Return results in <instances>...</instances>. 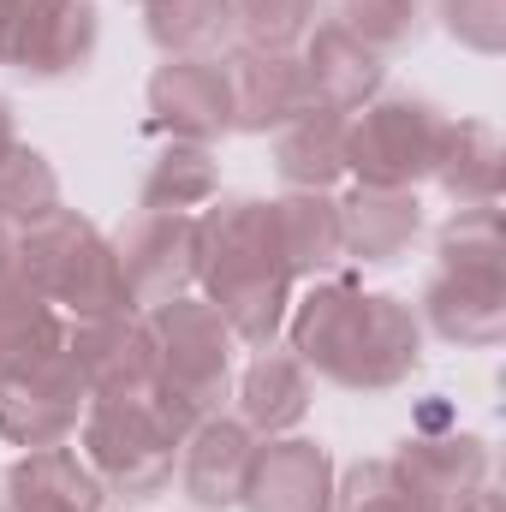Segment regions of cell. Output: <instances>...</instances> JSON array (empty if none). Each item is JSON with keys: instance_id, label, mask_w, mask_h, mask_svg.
<instances>
[{"instance_id": "6da1fadb", "label": "cell", "mask_w": 506, "mask_h": 512, "mask_svg": "<svg viewBox=\"0 0 506 512\" xmlns=\"http://www.w3.org/2000/svg\"><path fill=\"white\" fill-rule=\"evenodd\" d=\"M286 352L346 393H393L423 370L417 304L370 292L358 274H322L286 310Z\"/></svg>"}, {"instance_id": "7a4b0ae2", "label": "cell", "mask_w": 506, "mask_h": 512, "mask_svg": "<svg viewBox=\"0 0 506 512\" xmlns=\"http://www.w3.org/2000/svg\"><path fill=\"white\" fill-rule=\"evenodd\" d=\"M197 286L221 310L239 346H274L292 310V268L280 251L274 203L268 197H215L197 209Z\"/></svg>"}, {"instance_id": "3957f363", "label": "cell", "mask_w": 506, "mask_h": 512, "mask_svg": "<svg viewBox=\"0 0 506 512\" xmlns=\"http://www.w3.org/2000/svg\"><path fill=\"white\" fill-rule=\"evenodd\" d=\"M149 316V340H155V376H149V399L161 405V417L191 435L203 417H215L233 393V328L221 322V310L197 292L143 310Z\"/></svg>"}, {"instance_id": "277c9868", "label": "cell", "mask_w": 506, "mask_h": 512, "mask_svg": "<svg viewBox=\"0 0 506 512\" xmlns=\"http://www.w3.org/2000/svg\"><path fill=\"white\" fill-rule=\"evenodd\" d=\"M12 274L30 292H42L66 322L131 310L108 233L90 215H78V209H54L48 221L12 233Z\"/></svg>"}, {"instance_id": "5b68a950", "label": "cell", "mask_w": 506, "mask_h": 512, "mask_svg": "<svg viewBox=\"0 0 506 512\" xmlns=\"http://www.w3.org/2000/svg\"><path fill=\"white\" fill-rule=\"evenodd\" d=\"M179 429L161 417V405L143 393H108V399H90L84 423H78V453L84 465L102 477L108 495H126V501H155L173 471H179Z\"/></svg>"}, {"instance_id": "8992f818", "label": "cell", "mask_w": 506, "mask_h": 512, "mask_svg": "<svg viewBox=\"0 0 506 512\" xmlns=\"http://www.w3.org/2000/svg\"><path fill=\"white\" fill-rule=\"evenodd\" d=\"M453 114H441L429 96L411 90H381L358 114H346V173L358 185H387V191H417L435 179V161L447 149Z\"/></svg>"}, {"instance_id": "52a82bcc", "label": "cell", "mask_w": 506, "mask_h": 512, "mask_svg": "<svg viewBox=\"0 0 506 512\" xmlns=\"http://www.w3.org/2000/svg\"><path fill=\"white\" fill-rule=\"evenodd\" d=\"M84 411H90V387H84L66 346L0 376V441L18 453L66 447L78 435Z\"/></svg>"}, {"instance_id": "ba28073f", "label": "cell", "mask_w": 506, "mask_h": 512, "mask_svg": "<svg viewBox=\"0 0 506 512\" xmlns=\"http://www.w3.org/2000/svg\"><path fill=\"white\" fill-rule=\"evenodd\" d=\"M108 245L131 310H161L197 286V215L137 209Z\"/></svg>"}, {"instance_id": "9c48e42d", "label": "cell", "mask_w": 506, "mask_h": 512, "mask_svg": "<svg viewBox=\"0 0 506 512\" xmlns=\"http://www.w3.org/2000/svg\"><path fill=\"white\" fill-rule=\"evenodd\" d=\"M96 42H102L96 0H30L0 48V66H12L30 84H60L96 60Z\"/></svg>"}, {"instance_id": "30bf717a", "label": "cell", "mask_w": 506, "mask_h": 512, "mask_svg": "<svg viewBox=\"0 0 506 512\" xmlns=\"http://www.w3.org/2000/svg\"><path fill=\"white\" fill-rule=\"evenodd\" d=\"M149 131L167 143H215L233 131L227 108V72L215 54H179L149 72Z\"/></svg>"}, {"instance_id": "8fae6325", "label": "cell", "mask_w": 506, "mask_h": 512, "mask_svg": "<svg viewBox=\"0 0 506 512\" xmlns=\"http://www.w3.org/2000/svg\"><path fill=\"white\" fill-rule=\"evenodd\" d=\"M387 459L411 477V489L435 512H465L477 489H489V441L471 429H447V423L411 429Z\"/></svg>"}, {"instance_id": "7c38bea8", "label": "cell", "mask_w": 506, "mask_h": 512, "mask_svg": "<svg viewBox=\"0 0 506 512\" xmlns=\"http://www.w3.org/2000/svg\"><path fill=\"white\" fill-rule=\"evenodd\" d=\"M66 352H72L78 376L90 387V399L143 393L149 376H155V340H149V316L143 310H114V316L66 322Z\"/></svg>"}, {"instance_id": "4fadbf2b", "label": "cell", "mask_w": 506, "mask_h": 512, "mask_svg": "<svg viewBox=\"0 0 506 512\" xmlns=\"http://www.w3.org/2000/svg\"><path fill=\"white\" fill-rule=\"evenodd\" d=\"M417 322L447 346H501L506 334V274L489 268H429Z\"/></svg>"}, {"instance_id": "5bb4252c", "label": "cell", "mask_w": 506, "mask_h": 512, "mask_svg": "<svg viewBox=\"0 0 506 512\" xmlns=\"http://www.w3.org/2000/svg\"><path fill=\"white\" fill-rule=\"evenodd\" d=\"M215 60H221V72H227L233 131H245V137H268V131L292 126L298 114H310L298 54H268V48H245V42H233V48L215 54Z\"/></svg>"}, {"instance_id": "9a60e30c", "label": "cell", "mask_w": 506, "mask_h": 512, "mask_svg": "<svg viewBox=\"0 0 506 512\" xmlns=\"http://www.w3.org/2000/svg\"><path fill=\"white\" fill-rule=\"evenodd\" d=\"M251 459H256V435L239 417L215 411L179 441V471L173 477H179L185 501L197 512H239L245 483H251Z\"/></svg>"}, {"instance_id": "2e32d148", "label": "cell", "mask_w": 506, "mask_h": 512, "mask_svg": "<svg viewBox=\"0 0 506 512\" xmlns=\"http://www.w3.org/2000/svg\"><path fill=\"white\" fill-rule=\"evenodd\" d=\"M298 72H304L310 114H358L364 102L381 96L387 60H381L376 48H364L358 36H346L340 24L316 18V30L298 42Z\"/></svg>"}, {"instance_id": "e0dca14e", "label": "cell", "mask_w": 506, "mask_h": 512, "mask_svg": "<svg viewBox=\"0 0 506 512\" xmlns=\"http://www.w3.org/2000/svg\"><path fill=\"white\" fill-rule=\"evenodd\" d=\"M334 477L340 471H334L328 447H316L304 435L256 441L239 512H334Z\"/></svg>"}, {"instance_id": "ac0fdd59", "label": "cell", "mask_w": 506, "mask_h": 512, "mask_svg": "<svg viewBox=\"0 0 506 512\" xmlns=\"http://www.w3.org/2000/svg\"><path fill=\"white\" fill-rule=\"evenodd\" d=\"M340 203V251L364 268H393L423 239V203L417 191H387V185H352Z\"/></svg>"}, {"instance_id": "d6986e66", "label": "cell", "mask_w": 506, "mask_h": 512, "mask_svg": "<svg viewBox=\"0 0 506 512\" xmlns=\"http://www.w3.org/2000/svg\"><path fill=\"white\" fill-rule=\"evenodd\" d=\"M102 501H108V489L84 465L78 447L18 453L0 483V512H102Z\"/></svg>"}, {"instance_id": "ffe728a7", "label": "cell", "mask_w": 506, "mask_h": 512, "mask_svg": "<svg viewBox=\"0 0 506 512\" xmlns=\"http://www.w3.org/2000/svg\"><path fill=\"white\" fill-rule=\"evenodd\" d=\"M310 399H316L310 370H304L292 352L262 346L251 364H245V376H239V423L251 429L256 441L292 435V429L310 417Z\"/></svg>"}, {"instance_id": "44dd1931", "label": "cell", "mask_w": 506, "mask_h": 512, "mask_svg": "<svg viewBox=\"0 0 506 512\" xmlns=\"http://www.w3.org/2000/svg\"><path fill=\"white\" fill-rule=\"evenodd\" d=\"M506 179V149L501 131L483 120H453L447 126V149L435 161V185L447 191L453 209H495Z\"/></svg>"}, {"instance_id": "7402d4cb", "label": "cell", "mask_w": 506, "mask_h": 512, "mask_svg": "<svg viewBox=\"0 0 506 512\" xmlns=\"http://www.w3.org/2000/svg\"><path fill=\"white\" fill-rule=\"evenodd\" d=\"M268 203H274V227H280V251H286L292 280H322L346 262L340 203L328 191H286V197H268Z\"/></svg>"}, {"instance_id": "603a6c76", "label": "cell", "mask_w": 506, "mask_h": 512, "mask_svg": "<svg viewBox=\"0 0 506 512\" xmlns=\"http://www.w3.org/2000/svg\"><path fill=\"white\" fill-rule=\"evenodd\" d=\"M274 173L286 191H334L346 179V114H298L280 126Z\"/></svg>"}, {"instance_id": "cb8c5ba5", "label": "cell", "mask_w": 506, "mask_h": 512, "mask_svg": "<svg viewBox=\"0 0 506 512\" xmlns=\"http://www.w3.org/2000/svg\"><path fill=\"white\" fill-rule=\"evenodd\" d=\"M215 197H221V167L209 143H161L137 185V209H161V215H197Z\"/></svg>"}, {"instance_id": "d4e9b609", "label": "cell", "mask_w": 506, "mask_h": 512, "mask_svg": "<svg viewBox=\"0 0 506 512\" xmlns=\"http://www.w3.org/2000/svg\"><path fill=\"white\" fill-rule=\"evenodd\" d=\"M60 346H66V316L6 268L0 274V376L30 364V358L60 352Z\"/></svg>"}, {"instance_id": "484cf974", "label": "cell", "mask_w": 506, "mask_h": 512, "mask_svg": "<svg viewBox=\"0 0 506 512\" xmlns=\"http://www.w3.org/2000/svg\"><path fill=\"white\" fill-rule=\"evenodd\" d=\"M54 209H66L54 161L42 149H30V143H12L0 155V227L6 233H24V227L48 221Z\"/></svg>"}, {"instance_id": "4316f807", "label": "cell", "mask_w": 506, "mask_h": 512, "mask_svg": "<svg viewBox=\"0 0 506 512\" xmlns=\"http://www.w3.org/2000/svg\"><path fill=\"white\" fill-rule=\"evenodd\" d=\"M143 30L167 60L209 54L233 30V0H143Z\"/></svg>"}, {"instance_id": "83f0119b", "label": "cell", "mask_w": 506, "mask_h": 512, "mask_svg": "<svg viewBox=\"0 0 506 512\" xmlns=\"http://www.w3.org/2000/svg\"><path fill=\"white\" fill-rule=\"evenodd\" d=\"M328 24H340L346 36H358L364 48H376L381 60L411 48L423 30V0H334Z\"/></svg>"}, {"instance_id": "f1b7e54d", "label": "cell", "mask_w": 506, "mask_h": 512, "mask_svg": "<svg viewBox=\"0 0 506 512\" xmlns=\"http://www.w3.org/2000/svg\"><path fill=\"white\" fill-rule=\"evenodd\" d=\"M435 262L441 268H489V274H506L501 203L495 209H453L447 227L435 233Z\"/></svg>"}, {"instance_id": "f546056e", "label": "cell", "mask_w": 506, "mask_h": 512, "mask_svg": "<svg viewBox=\"0 0 506 512\" xmlns=\"http://www.w3.org/2000/svg\"><path fill=\"white\" fill-rule=\"evenodd\" d=\"M334 512H435L393 459H358L346 477H334Z\"/></svg>"}, {"instance_id": "4dcf8cb0", "label": "cell", "mask_w": 506, "mask_h": 512, "mask_svg": "<svg viewBox=\"0 0 506 512\" xmlns=\"http://www.w3.org/2000/svg\"><path fill=\"white\" fill-rule=\"evenodd\" d=\"M233 30L245 48L298 54V42L316 30V0H233Z\"/></svg>"}, {"instance_id": "1f68e13d", "label": "cell", "mask_w": 506, "mask_h": 512, "mask_svg": "<svg viewBox=\"0 0 506 512\" xmlns=\"http://www.w3.org/2000/svg\"><path fill=\"white\" fill-rule=\"evenodd\" d=\"M435 12L459 48L489 54V60L506 48V0H435Z\"/></svg>"}, {"instance_id": "d6a6232c", "label": "cell", "mask_w": 506, "mask_h": 512, "mask_svg": "<svg viewBox=\"0 0 506 512\" xmlns=\"http://www.w3.org/2000/svg\"><path fill=\"white\" fill-rule=\"evenodd\" d=\"M24 6H30V0H0V48H6V36H12V24L24 18Z\"/></svg>"}, {"instance_id": "836d02e7", "label": "cell", "mask_w": 506, "mask_h": 512, "mask_svg": "<svg viewBox=\"0 0 506 512\" xmlns=\"http://www.w3.org/2000/svg\"><path fill=\"white\" fill-rule=\"evenodd\" d=\"M12 143H18V120H12V102L0 96V155H6Z\"/></svg>"}, {"instance_id": "e575fe53", "label": "cell", "mask_w": 506, "mask_h": 512, "mask_svg": "<svg viewBox=\"0 0 506 512\" xmlns=\"http://www.w3.org/2000/svg\"><path fill=\"white\" fill-rule=\"evenodd\" d=\"M465 512H501V495H495V489H477V495L465 501Z\"/></svg>"}, {"instance_id": "d590c367", "label": "cell", "mask_w": 506, "mask_h": 512, "mask_svg": "<svg viewBox=\"0 0 506 512\" xmlns=\"http://www.w3.org/2000/svg\"><path fill=\"white\" fill-rule=\"evenodd\" d=\"M6 268H12V233L0 227V274H6Z\"/></svg>"}, {"instance_id": "8d00e7d4", "label": "cell", "mask_w": 506, "mask_h": 512, "mask_svg": "<svg viewBox=\"0 0 506 512\" xmlns=\"http://www.w3.org/2000/svg\"><path fill=\"white\" fill-rule=\"evenodd\" d=\"M137 6H143V0H137Z\"/></svg>"}]
</instances>
